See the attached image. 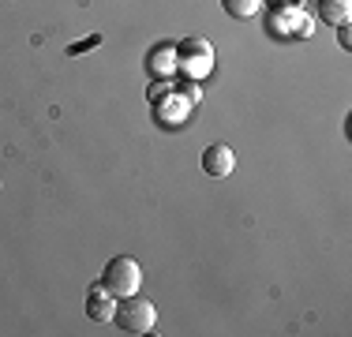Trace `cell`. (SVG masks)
Masks as SVG:
<instances>
[{
    "instance_id": "2",
    "label": "cell",
    "mask_w": 352,
    "mask_h": 337,
    "mask_svg": "<svg viewBox=\"0 0 352 337\" xmlns=\"http://www.w3.org/2000/svg\"><path fill=\"white\" fill-rule=\"evenodd\" d=\"M113 323L120 326L124 334H150V330L157 326V307H154L150 300H139V292H135V296L116 300Z\"/></svg>"
},
{
    "instance_id": "6",
    "label": "cell",
    "mask_w": 352,
    "mask_h": 337,
    "mask_svg": "<svg viewBox=\"0 0 352 337\" xmlns=\"http://www.w3.org/2000/svg\"><path fill=\"white\" fill-rule=\"evenodd\" d=\"M318 15L333 27H349V15H352V0H318Z\"/></svg>"
},
{
    "instance_id": "1",
    "label": "cell",
    "mask_w": 352,
    "mask_h": 337,
    "mask_svg": "<svg viewBox=\"0 0 352 337\" xmlns=\"http://www.w3.org/2000/svg\"><path fill=\"white\" fill-rule=\"evenodd\" d=\"M102 285H105L109 292H113L116 300L135 296L139 285H142V266H139L131 255H116V259H109L105 270H102Z\"/></svg>"
},
{
    "instance_id": "4",
    "label": "cell",
    "mask_w": 352,
    "mask_h": 337,
    "mask_svg": "<svg viewBox=\"0 0 352 337\" xmlns=\"http://www.w3.org/2000/svg\"><path fill=\"white\" fill-rule=\"evenodd\" d=\"M232 168H236V154H232V146H225V142H214V146L203 150V173H210L214 180H225V176H232Z\"/></svg>"
},
{
    "instance_id": "3",
    "label": "cell",
    "mask_w": 352,
    "mask_h": 337,
    "mask_svg": "<svg viewBox=\"0 0 352 337\" xmlns=\"http://www.w3.org/2000/svg\"><path fill=\"white\" fill-rule=\"evenodd\" d=\"M210 64H214V49L206 45L203 38H188V41L180 45V67H184V72L203 75Z\"/></svg>"
},
{
    "instance_id": "5",
    "label": "cell",
    "mask_w": 352,
    "mask_h": 337,
    "mask_svg": "<svg viewBox=\"0 0 352 337\" xmlns=\"http://www.w3.org/2000/svg\"><path fill=\"white\" fill-rule=\"evenodd\" d=\"M87 315L94 318V323H113V315H116V296L102 281H94L87 289Z\"/></svg>"
},
{
    "instance_id": "7",
    "label": "cell",
    "mask_w": 352,
    "mask_h": 337,
    "mask_svg": "<svg viewBox=\"0 0 352 337\" xmlns=\"http://www.w3.org/2000/svg\"><path fill=\"white\" fill-rule=\"evenodd\" d=\"M221 8L232 15V19H251V15L263 8V0H221Z\"/></svg>"
}]
</instances>
